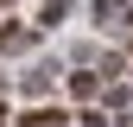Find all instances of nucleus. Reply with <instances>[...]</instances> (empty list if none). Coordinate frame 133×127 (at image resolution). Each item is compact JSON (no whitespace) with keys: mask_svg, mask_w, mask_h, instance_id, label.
<instances>
[{"mask_svg":"<svg viewBox=\"0 0 133 127\" xmlns=\"http://www.w3.org/2000/svg\"><path fill=\"white\" fill-rule=\"evenodd\" d=\"M25 127H63V115H32Z\"/></svg>","mask_w":133,"mask_h":127,"instance_id":"1","label":"nucleus"}]
</instances>
